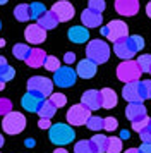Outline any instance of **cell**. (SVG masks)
Wrapping results in <instances>:
<instances>
[{
    "label": "cell",
    "mask_w": 151,
    "mask_h": 153,
    "mask_svg": "<svg viewBox=\"0 0 151 153\" xmlns=\"http://www.w3.org/2000/svg\"><path fill=\"white\" fill-rule=\"evenodd\" d=\"M143 48H144V40L139 35L125 36V38H120V40L113 42V52L122 60L132 59L139 50H143Z\"/></svg>",
    "instance_id": "cell-1"
},
{
    "label": "cell",
    "mask_w": 151,
    "mask_h": 153,
    "mask_svg": "<svg viewBox=\"0 0 151 153\" xmlns=\"http://www.w3.org/2000/svg\"><path fill=\"white\" fill-rule=\"evenodd\" d=\"M48 138L55 145L64 146V145H67V143H70V141H74L76 132L70 126L57 122V124H52V127L48 129Z\"/></svg>",
    "instance_id": "cell-2"
},
{
    "label": "cell",
    "mask_w": 151,
    "mask_h": 153,
    "mask_svg": "<svg viewBox=\"0 0 151 153\" xmlns=\"http://www.w3.org/2000/svg\"><path fill=\"white\" fill-rule=\"evenodd\" d=\"M143 74V71L139 67L137 60H122L117 67V77L122 81V83H136L139 81V77Z\"/></svg>",
    "instance_id": "cell-3"
},
{
    "label": "cell",
    "mask_w": 151,
    "mask_h": 153,
    "mask_svg": "<svg viewBox=\"0 0 151 153\" xmlns=\"http://www.w3.org/2000/svg\"><path fill=\"white\" fill-rule=\"evenodd\" d=\"M86 57L95 64H105L110 59V47L103 40H91L86 47Z\"/></svg>",
    "instance_id": "cell-4"
},
{
    "label": "cell",
    "mask_w": 151,
    "mask_h": 153,
    "mask_svg": "<svg viewBox=\"0 0 151 153\" xmlns=\"http://www.w3.org/2000/svg\"><path fill=\"white\" fill-rule=\"evenodd\" d=\"M100 31H101V35L105 36V38H108L112 43L117 42V40H120V38L129 36V26H127L124 21H120V19H113V21H110L108 24L103 26Z\"/></svg>",
    "instance_id": "cell-5"
},
{
    "label": "cell",
    "mask_w": 151,
    "mask_h": 153,
    "mask_svg": "<svg viewBox=\"0 0 151 153\" xmlns=\"http://www.w3.org/2000/svg\"><path fill=\"white\" fill-rule=\"evenodd\" d=\"M2 126L7 134H19L26 127V117L21 112H9L7 115H4Z\"/></svg>",
    "instance_id": "cell-6"
},
{
    "label": "cell",
    "mask_w": 151,
    "mask_h": 153,
    "mask_svg": "<svg viewBox=\"0 0 151 153\" xmlns=\"http://www.w3.org/2000/svg\"><path fill=\"white\" fill-rule=\"evenodd\" d=\"M27 91H34V93H40L47 98L53 93V81L43 76H33L29 77L27 81Z\"/></svg>",
    "instance_id": "cell-7"
},
{
    "label": "cell",
    "mask_w": 151,
    "mask_h": 153,
    "mask_svg": "<svg viewBox=\"0 0 151 153\" xmlns=\"http://www.w3.org/2000/svg\"><path fill=\"white\" fill-rule=\"evenodd\" d=\"M89 117H91V110L82 103L72 105L67 112V120L70 126H84Z\"/></svg>",
    "instance_id": "cell-8"
},
{
    "label": "cell",
    "mask_w": 151,
    "mask_h": 153,
    "mask_svg": "<svg viewBox=\"0 0 151 153\" xmlns=\"http://www.w3.org/2000/svg\"><path fill=\"white\" fill-rule=\"evenodd\" d=\"M76 79H77V72L70 65L60 67L58 71L53 72V83L57 86H60V88H70V86H74Z\"/></svg>",
    "instance_id": "cell-9"
},
{
    "label": "cell",
    "mask_w": 151,
    "mask_h": 153,
    "mask_svg": "<svg viewBox=\"0 0 151 153\" xmlns=\"http://www.w3.org/2000/svg\"><path fill=\"white\" fill-rule=\"evenodd\" d=\"M50 10H52L55 16H57L58 22H67V21H70V19L74 17V12H76V10H74V5H72L70 2H67V0L55 2Z\"/></svg>",
    "instance_id": "cell-10"
},
{
    "label": "cell",
    "mask_w": 151,
    "mask_h": 153,
    "mask_svg": "<svg viewBox=\"0 0 151 153\" xmlns=\"http://www.w3.org/2000/svg\"><path fill=\"white\" fill-rule=\"evenodd\" d=\"M43 102H45V97H43V95L34 93V91H27L26 95L22 97V100H21V105H22V108L26 112L38 114V110H40V107H41Z\"/></svg>",
    "instance_id": "cell-11"
},
{
    "label": "cell",
    "mask_w": 151,
    "mask_h": 153,
    "mask_svg": "<svg viewBox=\"0 0 151 153\" xmlns=\"http://www.w3.org/2000/svg\"><path fill=\"white\" fill-rule=\"evenodd\" d=\"M24 38H26L27 43H34V45H40L47 40V29H43L36 22V24H29L26 29H24Z\"/></svg>",
    "instance_id": "cell-12"
},
{
    "label": "cell",
    "mask_w": 151,
    "mask_h": 153,
    "mask_svg": "<svg viewBox=\"0 0 151 153\" xmlns=\"http://www.w3.org/2000/svg\"><path fill=\"white\" fill-rule=\"evenodd\" d=\"M117 14L132 17L139 12V0H115Z\"/></svg>",
    "instance_id": "cell-13"
},
{
    "label": "cell",
    "mask_w": 151,
    "mask_h": 153,
    "mask_svg": "<svg viewBox=\"0 0 151 153\" xmlns=\"http://www.w3.org/2000/svg\"><path fill=\"white\" fill-rule=\"evenodd\" d=\"M81 103L84 107H88L89 110H98L101 108V90H88L82 93L81 97Z\"/></svg>",
    "instance_id": "cell-14"
},
{
    "label": "cell",
    "mask_w": 151,
    "mask_h": 153,
    "mask_svg": "<svg viewBox=\"0 0 151 153\" xmlns=\"http://www.w3.org/2000/svg\"><path fill=\"white\" fill-rule=\"evenodd\" d=\"M125 115H127V119H129L130 122H137L141 119L148 117V110H146V107L143 105V102H134V103L127 105Z\"/></svg>",
    "instance_id": "cell-15"
},
{
    "label": "cell",
    "mask_w": 151,
    "mask_h": 153,
    "mask_svg": "<svg viewBox=\"0 0 151 153\" xmlns=\"http://www.w3.org/2000/svg\"><path fill=\"white\" fill-rule=\"evenodd\" d=\"M81 21L86 28H98V26H101V22H103V16H101V12L86 9V10H82V14H81Z\"/></svg>",
    "instance_id": "cell-16"
},
{
    "label": "cell",
    "mask_w": 151,
    "mask_h": 153,
    "mask_svg": "<svg viewBox=\"0 0 151 153\" xmlns=\"http://www.w3.org/2000/svg\"><path fill=\"white\" fill-rule=\"evenodd\" d=\"M96 67H98V64H95L93 60H89V59H84V60H81V62L77 64L76 72L82 79H91L96 74Z\"/></svg>",
    "instance_id": "cell-17"
},
{
    "label": "cell",
    "mask_w": 151,
    "mask_h": 153,
    "mask_svg": "<svg viewBox=\"0 0 151 153\" xmlns=\"http://www.w3.org/2000/svg\"><path fill=\"white\" fill-rule=\"evenodd\" d=\"M69 40L76 45H81V43H86L89 40V31L86 29V26H72L69 29Z\"/></svg>",
    "instance_id": "cell-18"
},
{
    "label": "cell",
    "mask_w": 151,
    "mask_h": 153,
    "mask_svg": "<svg viewBox=\"0 0 151 153\" xmlns=\"http://www.w3.org/2000/svg\"><path fill=\"white\" fill-rule=\"evenodd\" d=\"M45 60H47V53H45V50L31 48V53H29V57H27L24 62H26L29 67L36 69V67H41V65L45 64Z\"/></svg>",
    "instance_id": "cell-19"
},
{
    "label": "cell",
    "mask_w": 151,
    "mask_h": 153,
    "mask_svg": "<svg viewBox=\"0 0 151 153\" xmlns=\"http://www.w3.org/2000/svg\"><path fill=\"white\" fill-rule=\"evenodd\" d=\"M122 97L129 103L143 102L141 100V95H139V90H137V81L136 83H125V86H124V90H122Z\"/></svg>",
    "instance_id": "cell-20"
},
{
    "label": "cell",
    "mask_w": 151,
    "mask_h": 153,
    "mask_svg": "<svg viewBox=\"0 0 151 153\" xmlns=\"http://www.w3.org/2000/svg\"><path fill=\"white\" fill-rule=\"evenodd\" d=\"M115 105H117V93L112 88H103L101 90V107L110 110Z\"/></svg>",
    "instance_id": "cell-21"
},
{
    "label": "cell",
    "mask_w": 151,
    "mask_h": 153,
    "mask_svg": "<svg viewBox=\"0 0 151 153\" xmlns=\"http://www.w3.org/2000/svg\"><path fill=\"white\" fill-rule=\"evenodd\" d=\"M38 24H40L43 29H53V28H57L58 19H57V16H55L52 10H47V12L38 19Z\"/></svg>",
    "instance_id": "cell-22"
},
{
    "label": "cell",
    "mask_w": 151,
    "mask_h": 153,
    "mask_svg": "<svg viewBox=\"0 0 151 153\" xmlns=\"http://www.w3.org/2000/svg\"><path fill=\"white\" fill-rule=\"evenodd\" d=\"M14 16H16V19L21 22H26L29 21L33 14H31V5H27V4H19L17 7L14 9Z\"/></svg>",
    "instance_id": "cell-23"
},
{
    "label": "cell",
    "mask_w": 151,
    "mask_h": 153,
    "mask_svg": "<svg viewBox=\"0 0 151 153\" xmlns=\"http://www.w3.org/2000/svg\"><path fill=\"white\" fill-rule=\"evenodd\" d=\"M57 114V107H55L50 100H45L43 103H41L40 110H38V115H40L41 119H52Z\"/></svg>",
    "instance_id": "cell-24"
},
{
    "label": "cell",
    "mask_w": 151,
    "mask_h": 153,
    "mask_svg": "<svg viewBox=\"0 0 151 153\" xmlns=\"http://www.w3.org/2000/svg\"><path fill=\"white\" fill-rule=\"evenodd\" d=\"M93 148L96 150V153H107V145H108V138L103 136V134H96L89 139Z\"/></svg>",
    "instance_id": "cell-25"
},
{
    "label": "cell",
    "mask_w": 151,
    "mask_h": 153,
    "mask_svg": "<svg viewBox=\"0 0 151 153\" xmlns=\"http://www.w3.org/2000/svg\"><path fill=\"white\" fill-rule=\"evenodd\" d=\"M12 53L17 60H26L27 57H29V53H31V48L27 47L26 43H17V45H14Z\"/></svg>",
    "instance_id": "cell-26"
},
{
    "label": "cell",
    "mask_w": 151,
    "mask_h": 153,
    "mask_svg": "<svg viewBox=\"0 0 151 153\" xmlns=\"http://www.w3.org/2000/svg\"><path fill=\"white\" fill-rule=\"evenodd\" d=\"M137 90L141 95V100H151V79H144V81H137Z\"/></svg>",
    "instance_id": "cell-27"
},
{
    "label": "cell",
    "mask_w": 151,
    "mask_h": 153,
    "mask_svg": "<svg viewBox=\"0 0 151 153\" xmlns=\"http://www.w3.org/2000/svg\"><path fill=\"white\" fill-rule=\"evenodd\" d=\"M122 152V139L112 136L108 138V145H107V153H120Z\"/></svg>",
    "instance_id": "cell-28"
},
{
    "label": "cell",
    "mask_w": 151,
    "mask_h": 153,
    "mask_svg": "<svg viewBox=\"0 0 151 153\" xmlns=\"http://www.w3.org/2000/svg\"><path fill=\"white\" fill-rule=\"evenodd\" d=\"M74 153H96V150L93 148L91 141H79L74 146Z\"/></svg>",
    "instance_id": "cell-29"
},
{
    "label": "cell",
    "mask_w": 151,
    "mask_h": 153,
    "mask_svg": "<svg viewBox=\"0 0 151 153\" xmlns=\"http://www.w3.org/2000/svg\"><path fill=\"white\" fill-rule=\"evenodd\" d=\"M86 126H88V129H91V131H101L103 129V119L98 117V115H91V117L88 119Z\"/></svg>",
    "instance_id": "cell-30"
},
{
    "label": "cell",
    "mask_w": 151,
    "mask_h": 153,
    "mask_svg": "<svg viewBox=\"0 0 151 153\" xmlns=\"http://www.w3.org/2000/svg\"><path fill=\"white\" fill-rule=\"evenodd\" d=\"M14 74H16V71H14L12 65L5 64V65H2V67H0V79H2L4 83L10 81V79L14 77Z\"/></svg>",
    "instance_id": "cell-31"
},
{
    "label": "cell",
    "mask_w": 151,
    "mask_h": 153,
    "mask_svg": "<svg viewBox=\"0 0 151 153\" xmlns=\"http://www.w3.org/2000/svg\"><path fill=\"white\" fill-rule=\"evenodd\" d=\"M45 69L47 71H52V72H55V71L60 69V60L57 59L55 55H47V60H45Z\"/></svg>",
    "instance_id": "cell-32"
},
{
    "label": "cell",
    "mask_w": 151,
    "mask_h": 153,
    "mask_svg": "<svg viewBox=\"0 0 151 153\" xmlns=\"http://www.w3.org/2000/svg\"><path fill=\"white\" fill-rule=\"evenodd\" d=\"M48 100H50L57 108H62V107H65V103H67V98H65L64 93H52Z\"/></svg>",
    "instance_id": "cell-33"
},
{
    "label": "cell",
    "mask_w": 151,
    "mask_h": 153,
    "mask_svg": "<svg viewBox=\"0 0 151 153\" xmlns=\"http://www.w3.org/2000/svg\"><path fill=\"white\" fill-rule=\"evenodd\" d=\"M137 64L143 72H150L151 71V55L150 53H144V55H139L137 57Z\"/></svg>",
    "instance_id": "cell-34"
},
{
    "label": "cell",
    "mask_w": 151,
    "mask_h": 153,
    "mask_svg": "<svg viewBox=\"0 0 151 153\" xmlns=\"http://www.w3.org/2000/svg\"><path fill=\"white\" fill-rule=\"evenodd\" d=\"M45 12H47V9H45V5H43L41 2H34V4H31V14H33L31 19H36V21H38Z\"/></svg>",
    "instance_id": "cell-35"
},
{
    "label": "cell",
    "mask_w": 151,
    "mask_h": 153,
    "mask_svg": "<svg viewBox=\"0 0 151 153\" xmlns=\"http://www.w3.org/2000/svg\"><path fill=\"white\" fill-rule=\"evenodd\" d=\"M107 7L105 0H88V9L91 10H96V12H103Z\"/></svg>",
    "instance_id": "cell-36"
},
{
    "label": "cell",
    "mask_w": 151,
    "mask_h": 153,
    "mask_svg": "<svg viewBox=\"0 0 151 153\" xmlns=\"http://www.w3.org/2000/svg\"><path fill=\"white\" fill-rule=\"evenodd\" d=\"M12 112V102L9 98H0V115H7Z\"/></svg>",
    "instance_id": "cell-37"
},
{
    "label": "cell",
    "mask_w": 151,
    "mask_h": 153,
    "mask_svg": "<svg viewBox=\"0 0 151 153\" xmlns=\"http://www.w3.org/2000/svg\"><path fill=\"white\" fill-rule=\"evenodd\" d=\"M117 127H118V122H117L115 117H107L103 119V129H107V131H115Z\"/></svg>",
    "instance_id": "cell-38"
},
{
    "label": "cell",
    "mask_w": 151,
    "mask_h": 153,
    "mask_svg": "<svg viewBox=\"0 0 151 153\" xmlns=\"http://www.w3.org/2000/svg\"><path fill=\"white\" fill-rule=\"evenodd\" d=\"M148 124H150V117H144V119H141V120H137V122H132V129L136 132H141Z\"/></svg>",
    "instance_id": "cell-39"
},
{
    "label": "cell",
    "mask_w": 151,
    "mask_h": 153,
    "mask_svg": "<svg viewBox=\"0 0 151 153\" xmlns=\"http://www.w3.org/2000/svg\"><path fill=\"white\" fill-rule=\"evenodd\" d=\"M139 136H141V139H143V143H151V126L150 124L146 126L143 131L139 132Z\"/></svg>",
    "instance_id": "cell-40"
},
{
    "label": "cell",
    "mask_w": 151,
    "mask_h": 153,
    "mask_svg": "<svg viewBox=\"0 0 151 153\" xmlns=\"http://www.w3.org/2000/svg\"><path fill=\"white\" fill-rule=\"evenodd\" d=\"M38 127H40V129H50V127H52L50 119H41L40 117V120H38Z\"/></svg>",
    "instance_id": "cell-41"
},
{
    "label": "cell",
    "mask_w": 151,
    "mask_h": 153,
    "mask_svg": "<svg viewBox=\"0 0 151 153\" xmlns=\"http://www.w3.org/2000/svg\"><path fill=\"white\" fill-rule=\"evenodd\" d=\"M74 60H76V55L72 53V52H67V53L64 55V62L65 64H72Z\"/></svg>",
    "instance_id": "cell-42"
},
{
    "label": "cell",
    "mask_w": 151,
    "mask_h": 153,
    "mask_svg": "<svg viewBox=\"0 0 151 153\" xmlns=\"http://www.w3.org/2000/svg\"><path fill=\"white\" fill-rule=\"evenodd\" d=\"M139 153H151V143H143L141 148H137Z\"/></svg>",
    "instance_id": "cell-43"
},
{
    "label": "cell",
    "mask_w": 151,
    "mask_h": 153,
    "mask_svg": "<svg viewBox=\"0 0 151 153\" xmlns=\"http://www.w3.org/2000/svg\"><path fill=\"white\" fill-rule=\"evenodd\" d=\"M24 145H26L27 148H33V146L36 145V143H34V139H33V138H27L26 141H24Z\"/></svg>",
    "instance_id": "cell-44"
},
{
    "label": "cell",
    "mask_w": 151,
    "mask_h": 153,
    "mask_svg": "<svg viewBox=\"0 0 151 153\" xmlns=\"http://www.w3.org/2000/svg\"><path fill=\"white\" fill-rule=\"evenodd\" d=\"M129 136H130V132H129V131H125V129L120 132V139H129Z\"/></svg>",
    "instance_id": "cell-45"
},
{
    "label": "cell",
    "mask_w": 151,
    "mask_h": 153,
    "mask_svg": "<svg viewBox=\"0 0 151 153\" xmlns=\"http://www.w3.org/2000/svg\"><path fill=\"white\" fill-rule=\"evenodd\" d=\"M146 14H148V17H151V2H148V5H146Z\"/></svg>",
    "instance_id": "cell-46"
},
{
    "label": "cell",
    "mask_w": 151,
    "mask_h": 153,
    "mask_svg": "<svg viewBox=\"0 0 151 153\" xmlns=\"http://www.w3.org/2000/svg\"><path fill=\"white\" fill-rule=\"evenodd\" d=\"M53 153H69V152L65 150V148H57V150H55Z\"/></svg>",
    "instance_id": "cell-47"
},
{
    "label": "cell",
    "mask_w": 151,
    "mask_h": 153,
    "mask_svg": "<svg viewBox=\"0 0 151 153\" xmlns=\"http://www.w3.org/2000/svg\"><path fill=\"white\" fill-rule=\"evenodd\" d=\"M125 153H139L137 148H129V150H125Z\"/></svg>",
    "instance_id": "cell-48"
},
{
    "label": "cell",
    "mask_w": 151,
    "mask_h": 153,
    "mask_svg": "<svg viewBox=\"0 0 151 153\" xmlns=\"http://www.w3.org/2000/svg\"><path fill=\"white\" fill-rule=\"evenodd\" d=\"M5 64H7V59L0 55V67H2V65H5Z\"/></svg>",
    "instance_id": "cell-49"
},
{
    "label": "cell",
    "mask_w": 151,
    "mask_h": 153,
    "mask_svg": "<svg viewBox=\"0 0 151 153\" xmlns=\"http://www.w3.org/2000/svg\"><path fill=\"white\" fill-rule=\"evenodd\" d=\"M2 47H5V40H4V38H0V48H2Z\"/></svg>",
    "instance_id": "cell-50"
},
{
    "label": "cell",
    "mask_w": 151,
    "mask_h": 153,
    "mask_svg": "<svg viewBox=\"0 0 151 153\" xmlns=\"http://www.w3.org/2000/svg\"><path fill=\"white\" fill-rule=\"evenodd\" d=\"M4 88H5V83H4V81H2V79H0V91L4 90Z\"/></svg>",
    "instance_id": "cell-51"
},
{
    "label": "cell",
    "mask_w": 151,
    "mask_h": 153,
    "mask_svg": "<svg viewBox=\"0 0 151 153\" xmlns=\"http://www.w3.org/2000/svg\"><path fill=\"white\" fill-rule=\"evenodd\" d=\"M2 146H4V136L0 134V148H2Z\"/></svg>",
    "instance_id": "cell-52"
},
{
    "label": "cell",
    "mask_w": 151,
    "mask_h": 153,
    "mask_svg": "<svg viewBox=\"0 0 151 153\" xmlns=\"http://www.w3.org/2000/svg\"><path fill=\"white\" fill-rule=\"evenodd\" d=\"M7 2H9V0H0V5H5Z\"/></svg>",
    "instance_id": "cell-53"
},
{
    "label": "cell",
    "mask_w": 151,
    "mask_h": 153,
    "mask_svg": "<svg viewBox=\"0 0 151 153\" xmlns=\"http://www.w3.org/2000/svg\"><path fill=\"white\" fill-rule=\"evenodd\" d=\"M150 126H151V119H150Z\"/></svg>",
    "instance_id": "cell-54"
},
{
    "label": "cell",
    "mask_w": 151,
    "mask_h": 153,
    "mask_svg": "<svg viewBox=\"0 0 151 153\" xmlns=\"http://www.w3.org/2000/svg\"><path fill=\"white\" fill-rule=\"evenodd\" d=\"M0 28H2V24H0Z\"/></svg>",
    "instance_id": "cell-55"
},
{
    "label": "cell",
    "mask_w": 151,
    "mask_h": 153,
    "mask_svg": "<svg viewBox=\"0 0 151 153\" xmlns=\"http://www.w3.org/2000/svg\"><path fill=\"white\" fill-rule=\"evenodd\" d=\"M150 72H151V71H150Z\"/></svg>",
    "instance_id": "cell-56"
}]
</instances>
